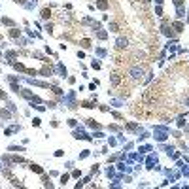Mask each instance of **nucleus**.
Listing matches in <instances>:
<instances>
[{
	"label": "nucleus",
	"mask_w": 189,
	"mask_h": 189,
	"mask_svg": "<svg viewBox=\"0 0 189 189\" xmlns=\"http://www.w3.org/2000/svg\"><path fill=\"white\" fill-rule=\"evenodd\" d=\"M125 46H127V40H119L117 42V47H125Z\"/></svg>",
	"instance_id": "1"
}]
</instances>
